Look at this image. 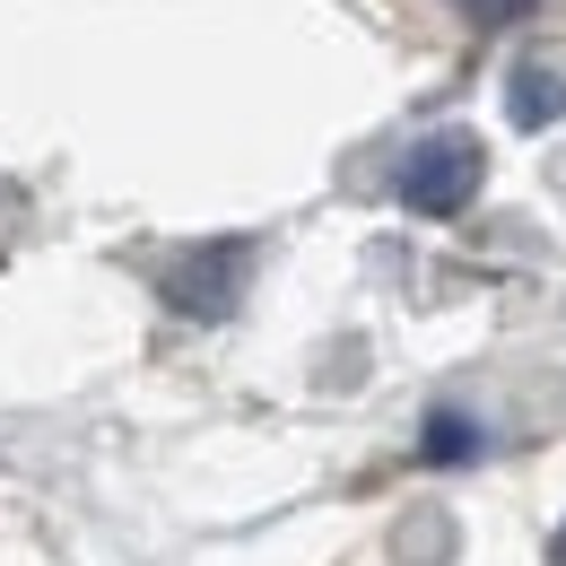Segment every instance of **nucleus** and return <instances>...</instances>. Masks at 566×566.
I'll list each match as a JSON object with an SVG mask.
<instances>
[{
  "label": "nucleus",
  "mask_w": 566,
  "mask_h": 566,
  "mask_svg": "<svg viewBox=\"0 0 566 566\" xmlns=\"http://www.w3.org/2000/svg\"><path fill=\"white\" fill-rule=\"evenodd\" d=\"M558 566H566V541H558Z\"/></svg>",
  "instance_id": "39448f33"
},
{
  "label": "nucleus",
  "mask_w": 566,
  "mask_h": 566,
  "mask_svg": "<svg viewBox=\"0 0 566 566\" xmlns=\"http://www.w3.org/2000/svg\"><path fill=\"white\" fill-rule=\"evenodd\" d=\"M549 114H558V78L523 71L514 78V123H549Z\"/></svg>",
  "instance_id": "7ed1b4c3"
},
{
  "label": "nucleus",
  "mask_w": 566,
  "mask_h": 566,
  "mask_svg": "<svg viewBox=\"0 0 566 566\" xmlns=\"http://www.w3.org/2000/svg\"><path fill=\"white\" fill-rule=\"evenodd\" d=\"M235 280H244V244H210V253H192L175 280H166V296L184 305V314H201V323H218L227 305H235Z\"/></svg>",
  "instance_id": "f03ea898"
},
{
  "label": "nucleus",
  "mask_w": 566,
  "mask_h": 566,
  "mask_svg": "<svg viewBox=\"0 0 566 566\" xmlns=\"http://www.w3.org/2000/svg\"><path fill=\"white\" fill-rule=\"evenodd\" d=\"M471 192H480V140L436 132L427 148H410V166H401V201H410L419 218H453Z\"/></svg>",
  "instance_id": "f257e3e1"
},
{
  "label": "nucleus",
  "mask_w": 566,
  "mask_h": 566,
  "mask_svg": "<svg viewBox=\"0 0 566 566\" xmlns=\"http://www.w3.org/2000/svg\"><path fill=\"white\" fill-rule=\"evenodd\" d=\"M462 18H480V27H514V18H532V0H462Z\"/></svg>",
  "instance_id": "20e7f679"
}]
</instances>
